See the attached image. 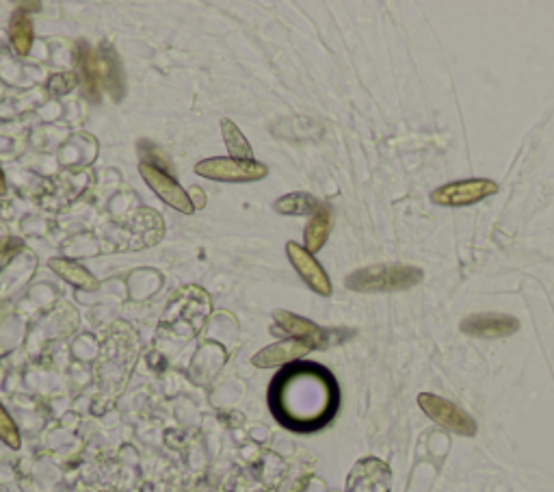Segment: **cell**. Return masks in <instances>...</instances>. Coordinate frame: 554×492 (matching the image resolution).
<instances>
[{"instance_id": "ac0fdd59", "label": "cell", "mask_w": 554, "mask_h": 492, "mask_svg": "<svg viewBox=\"0 0 554 492\" xmlns=\"http://www.w3.org/2000/svg\"><path fill=\"white\" fill-rule=\"evenodd\" d=\"M191 202H193L195 209H204V204H206L204 191H202V189H193V198H191Z\"/></svg>"}, {"instance_id": "5bb4252c", "label": "cell", "mask_w": 554, "mask_h": 492, "mask_svg": "<svg viewBox=\"0 0 554 492\" xmlns=\"http://www.w3.org/2000/svg\"><path fill=\"white\" fill-rule=\"evenodd\" d=\"M9 40H11L13 50H16V53L20 57H26V55L31 53V46H33V24H31L29 16L22 14V11H18V14L11 18Z\"/></svg>"}, {"instance_id": "9a60e30c", "label": "cell", "mask_w": 554, "mask_h": 492, "mask_svg": "<svg viewBox=\"0 0 554 492\" xmlns=\"http://www.w3.org/2000/svg\"><path fill=\"white\" fill-rule=\"evenodd\" d=\"M321 202L310 193H288L275 202V211L280 215H314Z\"/></svg>"}, {"instance_id": "5b68a950", "label": "cell", "mask_w": 554, "mask_h": 492, "mask_svg": "<svg viewBox=\"0 0 554 492\" xmlns=\"http://www.w3.org/2000/svg\"><path fill=\"white\" fill-rule=\"evenodd\" d=\"M498 193V185L490 178H468L442 185L431 193V202L438 206H472Z\"/></svg>"}, {"instance_id": "4fadbf2b", "label": "cell", "mask_w": 554, "mask_h": 492, "mask_svg": "<svg viewBox=\"0 0 554 492\" xmlns=\"http://www.w3.org/2000/svg\"><path fill=\"white\" fill-rule=\"evenodd\" d=\"M221 135H223V141H226L230 159L252 161V157H254L252 144H249L245 135L241 133V128L236 126L232 120H228V118L221 120Z\"/></svg>"}, {"instance_id": "7a4b0ae2", "label": "cell", "mask_w": 554, "mask_h": 492, "mask_svg": "<svg viewBox=\"0 0 554 492\" xmlns=\"http://www.w3.org/2000/svg\"><path fill=\"white\" fill-rule=\"evenodd\" d=\"M425 274L420 267L412 265H371L353 271L345 280L347 289L358 293H390L407 291L422 282Z\"/></svg>"}, {"instance_id": "6da1fadb", "label": "cell", "mask_w": 554, "mask_h": 492, "mask_svg": "<svg viewBox=\"0 0 554 492\" xmlns=\"http://www.w3.org/2000/svg\"><path fill=\"white\" fill-rule=\"evenodd\" d=\"M275 417L293 430H316L334 417L338 388L332 375L316 365H293L277 375L271 388Z\"/></svg>"}, {"instance_id": "8fae6325", "label": "cell", "mask_w": 554, "mask_h": 492, "mask_svg": "<svg viewBox=\"0 0 554 492\" xmlns=\"http://www.w3.org/2000/svg\"><path fill=\"white\" fill-rule=\"evenodd\" d=\"M48 265L59 278L70 282L76 289H81V291H98L100 289V280L91 274L87 267L78 265L74 261H68V258H50Z\"/></svg>"}, {"instance_id": "3957f363", "label": "cell", "mask_w": 554, "mask_h": 492, "mask_svg": "<svg viewBox=\"0 0 554 492\" xmlns=\"http://www.w3.org/2000/svg\"><path fill=\"white\" fill-rule=\"evenodd\" d=\"M195 174L219 183H256L269 174V167L258 161H239V159H206L195 165Z\"/></svg>"}, {"instance_id": "9c48e42d", "label": "cell", "mask_w": 554, "mask_h": 492, "mask_svg": "<svg viewBox=\"0 0 554 492\" xmlns=\"http://www.w3.org/2000/svg\"><path fill=\"white\" fill-rule=\"evenodd\" d=\"M312 345L297 341V339H286L280 343H273L252 358V365L258 369H273V367H284V365H293V362L301 360L303 356H308L312 352Z\"/></svg>"}, {"instance_id": "e0dca14e", "label": "cell", "mask_w": 554, "mask_h": 492, "mask_svg": "<svg viewBox=\"0 0 554 492\" xmlns=\"http://www.w3.org/2000/svg\"><path fill=\"white\" fill-rule=\"evenodd\" d=\"M78 85V74L74 72H68V74H55L52 79L48 81V87L52 96H61V94H68L70 89H74Z\"/></svg>"}, {"instance_id": "8992f818", "label": "cell", "mask_w": 554, "mask_h": 492, "mask_svg": "<svg viewBox=\"0 0 554 492\" xmlns=\"http://www.w3.org/2000/svg\"><path fill=\"white\" fill-rule=\"evenodd\" d=\"M139 172H141V178L145 180V183H148V187L165 204H169L171 209H176V211H180L184 215H191L195 211V206L191 202L189 193L184 191L167 172L158 170V167L152 165V163H141L139 165Z\"/></svg>"}, {"instance_id": "d6986e66", "label": "cell", "mask_w": 554, "mask_h": 492, "mask_svg": "<svg viewBox=\"0 0 554 492\" xmlns=\"http://www.w3.org/2000/svg\"><path fill=\"white\" fill-rule=\"evenodd\" d=\"M5 193H7V180H5L3 170H0V196H5Z\"/></svg>"}, {"instance_id": "277c9868", "label": "cell", "mask_w": 554, "mask_h": 492, "mask_svg": "<svg viewBox=\"0 0 554 492\" xmlns=\"http://www.w3.org/2000/svg\"><path fill=\"white\" fill-rule=\"evenodd\" d=\"M418 406L427 414L431 421L442 425L444 430L459 434V436H474L477 434V423L470 417L468 412L461 410L459 406L451 404L433 393H420L418 395Z\"/></svg>"}, {"instance_id": "7c38bea8", "label": "cell", "mask_w": 554, "mask_h": 492, "mask_svg": "<svg viewBox=\"0 0 554 492\" xmlns=\"http://www.w3.org/2000/svg\"><path fill=\"white\" fill-rule=\"evenodd\" d=\"M329 232H332V213H329L325 204H321L319 211L310 215V222L306 226V235H303V239H306V250L310 254L319 252L325 245Z\"/></svg>"}, {"instance_id": "2e32d148", "label": "cell", "mask_w": 554, "mask_h": 492, "mask_svg": "<svg viewBox=\"0 0 554 492\" xmlns=\"http://www.w3.org/2000/svg\"><path fill=\"white\" fill-rule=\"evenodd\" d=\"M0 440L9 447V449H20L22 447V438L16 421L11 419V414L7 408L0 404Z\"/></svg>"}, {"instance_id": "52a82bcc", "label": "cell", "mask_w": 554, "mask_h": 492, "mask_svg": "<svg viewBox=\"0 0 554 492\" xmlns=\"http://www.w3.org/2000/svg\"><path fill=\"white\" fill-rule=\"evenodd\" d=\"M286 254L290 258V263L297 269V274L303 278V282L308 284V287L319 293V295H332V280L325 274V269L321 267V263L316 261L314 254H310L303 245L288 241L286 243Z\"/></svg>"}, {"instance_id": "30bf717a", "label": "cell", "mask_w": 554, "mask_h": 492, "mask_svg": "<svg viewBox=\"0 0 554 492\" xmlns=\"http://www.w3.org/2000/svg\"><path fill=\"white\" fill-rule=\"evenodd\" d=\"M273 319L277 323V328H280L282 332H286L290 336V339H297V341L308 343L314 349L325 347L329 343V332L327 330L319 328V326H316V323L303 319L299 315L288 313V310H275Z\"/></svg>"}, {"instance_id": "ba28073f", "label": "cell", "mask_w": 554, "mask_h": 492, "mask_svg": "<svg viewBox=\"0 0 554 492\" xmlns=\"http://www.w3.org/2000/svg\"><path fill=\"white\" fill-rule=\"evenodd\" d=\"M520 330V321L503 313H479L461 321V332L477 339H505Z\"/></svg>"}]
</instances>
